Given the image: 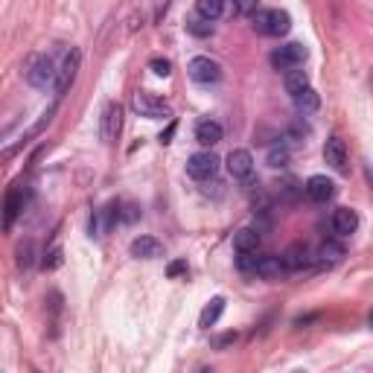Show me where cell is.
Masks as SVG:
<instances>
[{"mask_svg": "<svg viewBox=\"0 0 373 373\" xmlns=\"http://www.w3.org/2000/svg\"><path fill=\"white\" fill-rule=\"evenodd\" d=\"M254 30L263 32V35H275V39H280V35H286L292 30V18H289V12H283V9H257L254 12Z\"/></svg>", "mask_w": 373, "mask_h": 373, "instance_id": "obj_1", "label": "cell"}, {"mask_svg": "<svg viewBox=\"0 0 373 373\" xmlns=\"http://www.w3.org/2000/svg\"><path fill=\"white\" fill-rule=\"evenodd\" d=\"M27 82L32 85V88H41V91H47L50 85H56L58 82L56 61L50 56H35L30 61V67H27Z\"/></svg>", "mask_w": 373, "mask_h": 373, "instance_id": "obj_2", "label": "cell"}, {"mask_svg": "<svg viewBox=\"0 0 373 373\" xmlns=\"http://www.w3.org/2000/svg\"><path fill=\"white\" fill-rule=\"evenodd\" d=\"M219 172V158L213 152H195L186 160V175L195 181H210Z\"/></svg>", "mask_w": 373, "mask_h": 373, "instance_id": "obj_3", "label": "cell"}, {"mask_svg": "<svg viewBox=\"0 0 373 373\" xmlns=\"http://www.w3.org/2000/svg\"><path fill=\"white\" fill-rule=\"evenodd\" d=\"M306 61V47L303 44H297V41H292V44H286V47H280V50H275L271 53V65H275L277 70H295V67H301Z\"/></svg>", "mask_w": 373, "mask_h": 373, "instance_id": "obj_4", "label": "cell"}, {"mask_svg": "<svg viewBox=\"0 0 373 373\" xmlns=\"http://www.w3.org/2000/svg\"><path fill=\"white\" fill-rule=\"evenodd\" d=\"M190 79L198 82V85H213L222 79V67H219V61H213L210 56H195L190 61Z\"/></svg>", "mask_w": 373, "mask_h": 373, "instance_id": "obj_5", "label": "cell"}, {"mask_svg": "<svg viewBox=\"0 0 373 373\" xmlns=\"http://www.w3.org/2000/svg\"><path fill=\"white\" fill-rule=\"evenodd\" d=\"M120 126H122V108L117 103H108L103 108V117H99V138L103 143H111L120 134Z\"/></svg>", "mask_w": 373, "mask_h": 373, "instance_id": "obj_6", "label": "cell"}, {"mask_svg": "<svg viewBox=\"0 0 373 373\" xmlns=\"http://www.w3.org/2000/svg\"><path fill=\"white\" fill-rule=\"evenodd\" d=\"M79 61H82V53L76 47L67 53V58H65V65H61V70H58V82H56V96H61L65 94L70 85H73V79H76V70H79Z\"/></svg>", "mask_w": 373, "mask_h": 373, "instance_id": "obj_7", "label": "cell"}, {"mask_svg": "<svg viewBox=\"0 0 373 373\" xmlns=\"http://www.w3.org/2000/svg\"><path fill=\"white\" fill-rule=\"evenodd\" d=\"M131 105H134V111H138L140 117H152V120H158V117H169V105H167V103H160V99H152L149 94H134Z\"/></svg>", "mask_w": 373, "mask_h": 373, "instance_id": "obj_8", "label": "cell"}, {"mask_svg": "<svg viewBox=\"0 0 373 373\" xmlns=\"http://www.w3.org/2000/svg\"><path fill=\"white\" fill-rule=\"evenodd\" d=\"M324 160L335 172H341V175L347 172V160H350V158H347V146H344L341 138H330L324 143Z\"/></svg>", "mask_w": 373, "mask_h": 373, "instance_id": "obj_9", "label": "cell"}, {"mask_svg": "<svg viewBox=\"0 0 373 373\" xmlns=\"http://www.w3.org/2000/svg\"><path fill=\"white\" fill-rule=\"evenodd\" d=\"M228 172L233 178H251V172H254L251 152H248V149H233L228 155Z\"/></svg>", "mask_w": 373, "mask_h": 373, "instance_id": "obj_10", "label": "cell"}, {"mask_svg": "<svg viewBox=\"0 0 373 373\" xmlns=\"http://www.w3.org/2000/svg\"><path fill=\"white\" fill-rule=\"evenodd\" d=\"M303 190H306V195L312 198V202H318V204H327L330 198L335 195V184H332L327 175H312V178L306 181Z\"/></svg>", "mask_w": 373, "mask_h": 373, "instance_id": "obj_11", "label": "cell"}, {"mask_svg": "<svg viewBox=\"0 0 373 373\" xmlns=\"http://www.w3.org/2000/svg\"><path fill=\"white\" fill-rule=\"evenodd\" d=\"M359 228V213L350 207H339V210H332V231L339 233V236H350L356 233Z\"/></svg>", "mask_w": 373, "mask_h": 373, "instance_id": "obj_12", "label": "cell"}, {"mask_svg": "<svg viewBox=\"0 0 373 373\" xmlns=\"http://www.w3.org/2000/svg\"><path fill=\"white\" fill-rule=\"evenodd\" d=\"M129 251L131 257H138V259H155L164 254V245H160L155 236H138L131 245H129Z\"/></svg>", "mask_w": 373, "mask_h": 373, "instance_id": "obj_13", "label": "cell"}, {"mask_svg": "<svg viewBox=\"0 0 373 373\" xmlns=\"http://www.w3.org/2000/svg\"><path fill=\"white\" fill-rule=\"evenodd\" d=\"M280 259H283V268L286 271H301V268H306L309 263H312V257H309V251H306L303 245L286 248V251L280 254Z\"/></svg>", "mask_w": 373, "mask_h": 373, "instance_id": "obj_14", "label": "cell"}, {"mask_svg": "<svg viewBox=\"0 0 373 373\" xmlns=\"http://www.w3.org/2000/svg\"><path fill=\"white\" fill-rule=\"evenodd\" d=\"M195 140L202 143V146H216L222 140V126L216 120H198L195 122Z\"/></svg>", "mask_w": 373, "mask_h": 373, "instance_id": "obj_15", "label": "cell"}, {"mask_svg": "<svg viewBox=\"0 0 373 373\" xmlns=\"http://www.w3.org/2000/svg\"><path fill=\"white\" fill-rule=\"evenodd\" d=\"M233 248H236V254H257V248H259V233H257L254 228L236 231V233H233Z\"/></svg>", "mask_w": 373, "mask_h": 373, "instance_id": "obj_16", "label": "cell"}, {"mask_svg": "<svg viewBox=\"0 0 373 373\" xmlns=\"http://www.w3.org/2000/svg\"><path fill=\"white\" fill-rule=\"evenodd\" d=\"M222 312H225V297H213L204 309H202V315H198V327L202 330H210L216 324V321L222 318Z\"/></svg>", "mask_w": 373, "mask_h": 373, "instance_id": "obj_17", "label": "cell"}, {"mask_svg": "<svg viewBox=\"0 0 373 373\" xmlns=\"http://www.w3.org/2000/svg\"><path fill=\"white\" fill-rule=\"evenodd\" d=\"M254 271H257L259 277H266V280H275V277L283 275L286 268H283V259H280V257H259Z\"/></svg>", "mask_w": 373, "mask_h": 373, "instance_id": "obj_18", "label": "cell"}, {"mask_svg": "<svg viewBox=\"0 0 373 373\" xmlns=\"http://www.w3.org/2000/svg\"><path fill=\"white\" fill-rule=\"evenodd\" d=\"M283 85H286V91H289L292 96L303 94V91L309 88V76H306V70H301V67L289 70V73H286V76H283Z\"/></svg>", "mask_w": 373, "mask_h": 373, "instance_id": "obj_19", "label": "cell"}, {"mask_svg": "<svg viewBox=\"0 0 373 373\" xmlns=\"http://www.w3.org/2000/svg\"><path fill=\"white\" fill-rule=\"evenodd\" d=\"M195 12H198V18L210 23V21H216L222 12H225V3H222V0H198Z\"/></svg>", "mask_w": 373, "mask_h": 373, "instance_id": "obj_20", "label": "cell"}, {"mask_svg": "<svg viewBox=\"0 0 373 373\" xmlns=\"http://www.w3.org/2000/svg\"><path fill=\"white\" fill-rule=\"evenodd\" d=\"M295 108H297V111H303V114H315V111L321 108V96H318L312 88H306L303 94H297V96H295Z\"/></svg>", "mask_w": 373, "mask_h": 373, "instance_id": "obj_21", "label": "cell"}, {"mask_svg": "<svg viewBox=\"0 0 373 373\" xmlns=\"http://www.w3.org/2000/svg\"><path fill=\"white\" fill-rule=\"evenodd\" d=\"M23 210V198H18V190H12L9 195H6V219H3V225H6V231L12 228V222H15V216Z\"/></svg>", "mask_w": 373, "mask_h": 373, "instance_id": "obj_22", "label": "cell"}, {"mask_svg": "<svg viewBox=\"0 0 373 373\" xmlns=\"http://www.w3.org/2000/svg\"><path fill=\"white\" fill-rule=\"evenodd\" d=\"M266 160H268V167H275V169H280V167H286L289 164V149H286L283 143H275L268 149V155H266Z\"/></svg>", "mask_w": 373, "mask_h": 373, "instance_id": "obj_23", "label": "cell"}, {"mask_svg": "<svg viewBox=\"0 0 373 373\" xmlns=\"http://www.w3.org/2000/svg\"><path fill=\"white\" fill-rule=\"evenodd\" d=\"M341 254H344V248L341 245H332V242H324V245H321V251H318V257L324 259V263H335Z\"/></svg>", "mask_w": 373, "mask_h": 373, "instance_id": "obj_24", "label": "cell"}, {"mask_svg": "<svg viewBox=\"0 0 373 373\" xmlns=\"http://www.w3.org/2000/svg\"><path fill=\"white\" fill-rule=\"evenodd\" d=\"M186 30H190L193 35H198V39H207V35H213V23H207V21H190V23H186Z\"/></svg>", "mask_w": 373, "mask_h": 373, "instance_id": "obj_25", "label": "cell"}, {"mask_svg": "<svg viewBox=\"0 0 373 373\" xmlns=\"http://www.w3.org/2000/svg\"><path fill=\"white\" fill-rule=\"evenodd\" d=\"M257 259L259 257H254V254H239V257H236V266H239V271H254Z\"/></svg>", "mask_w": 373, "mask_h": 373, "instance_id": "obj_26", "label": "cell"}, {"mask_svg": "<svg viewBox=\"0 0 373 373\" xmlns=\"http://www.w3.org/2000/svg\"><path fill=\"white\" fill-rule=\"evenodd\" d=\"M44 268H58L61 266V248H53L50 254H44Z\"/></svg>", "mask_w": 373, "mask_h": 373, "instance_id": "obj_27", "label": "cell"}, {"mask_svg": "<svg viewBox=\"0 0 373 373\" xmlns=\"http://www.w3.org/2000/svg\"><path fill=\"white\" fill-rule=\"evenodd\" d=\"M149 67H152L158 76H169V61L167 58H152L149 61Z\"/></svg>", "mask_w": 373, "mask_h": 373, "instance_id": "obj_28", "label": "cell"}, {"mask_svg": "<svg viewBox=\"0 0 373 373\" xmlns=\"http://www.w3.org/2000/svg\"><path fill=\"white\" fill-rule=\"evenodd\" d=\"M184 271H186V259H175V263H169L167 275L169 277H178V275H184Z\"/></svg>", "mask_w": 373, "mask_h": 373, "instance_id": "obj_29", "label": "cell"}, {"mask_svg": "<svg viewBox=\"0 0 373 373\" xmlns=\"http://www.w3.org/2000/svg\"><path fill=\"white\" fill-rule=\"evenodd\" d=\"M233 341H236V332H228V335H222V339H216L213 344H216V350H222V347H228Z\"/></svg>", "mask_w": 373, "mask_h": 373, "instance_id": "obj_30", "label": "cell"}, {"mask_svg": "<svg viewBox=\"0 0 373 373\" xmlns=\"http://www.w3.org/2000/svg\"><path fill=\"white\" fill-rule=\"evenodd\" d=\"M367 181H370V184H373V169H367Z\"/></svg>", "mask_w": 373, "mask_h": 373, "instance_id": "obj_31", "label": "cell"}, {"mask_svg": "<svg viewBox=\"0 0 373 373\" xmlns=\"http://www.w3.org/2000/svg\"><path fill=\"white\" fill-rule=\"evenodd\" d=\"M367 324H370V327H373V312H370V315H367Z\"/></svg>", "mask_w": 373, "mask_h": 373, "instance_id": "obj_32", "label": "cell"}, {"mask_svg": "<svg viewBox=\"0 0 373 373\" xmlns=\"http://www.w3.org/2000/svg\"><path fill=\"white\" fill-rule=\"evenodd\" d=\"M198 373H210V370H198Z\"/></svg>", "mask_w": 373, "mask_h": 373, "instance_id": "obj_33", "label": "cell"}, {"mask_svg": "<svg viewBox=\"0 0 373 373\" xmlns=\"http://www.w3.org/2000/svg\"><path fill=\"white\" fill-rule=\"evenodd\" d=\"M370 82H373V76H370Z\"/></svg>", "mask_w": 373, "mask_h": 373, "instance_id": "obj_34", "label": "cell"}]
</instances>
